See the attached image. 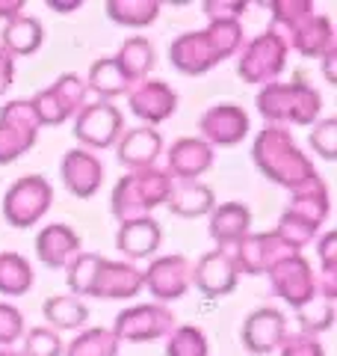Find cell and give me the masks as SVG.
I'll return each instance as SVG.
<instances>
[{"label": "cell", "instance_id": "obj_1", "mask_svg": "<svg viewBox=\"0 0 337 356\" xmlns=\"http://www.w3.org/2000/svg\"><path fill=\"white\" fill-rule=\"evenodd\" d=\"M243 48L240 21H207L205 30L181 33L168 44V63L181 74H207Z\"/></svg>", "mask_w": 337, "mask_h": 356}, {"label": "cell", "instance_id": "obj_2", "mask_svg": "<svg viewBox=\"0 0 337 356\" xmlns=\"http://www.w3.org/2000/svg\"><path fill=\"white\" fill-rule=\"evenodd\" d=\"M252 161H254L257 170L269 178V181L287 187L290 193L302 191L305 184H311V181H317L320 178L317 166L302 154V149L296 146V140H293V134H290L287 128L266 125L254 137Z\"/></svg>", "mask_w": 337, "mask_h": 356}, {"label": "cell", "instance_id": "obj_3", "mask_svg": "<svg viewBox=\"0 0 337 356\" xmlns=\"http://www.w3.org/2000/svg\"><path fill=\"white\" fill-rule=\"evenodd\" d=\"M269 9H273V27L269 30H275L290 51L313 60H322L325 54L337 51L331 18L317 15L313 3L308 0H275V3H269Z\"/></svg>", "mask_w": 337, "mask_h": 356}, {"label": "cell", "instance_id": "obj_4", "mask_svg": "<svg viewBox=\"0 0 337 356\" xmlns=\"http://www.w3.org/2000/svg\"><path fill=\"white\" fill-rule=\"evenodd\" d=\"M254 104H257V113L275 128H287V125L311 128L317 125L322 113V95L313 86H308L302 77L290 83L275 81L269 86H261Z\"/></svg>", "mask_w": 337, "mask_h": 356}, {"label": "cell", "instance_id": "obj_5", "mask_svg": "<svg viewBox=\"0 0 337 356\" xmlns=\"http://www.w3.org/2000/svg\"><path fill=\"white\" fill-rule=\"evenodd\" d=\"M172 175L166 170H133L125 178H119V184L112 187V199H110V211L119 222H130V220H142L151 217V211L157 205H166L168 193H172Z\"/></svg>", "mask_w": 337, "mask_h": 356}, {"label": "cell", "instance_id": "obj_6", "mask_svg": "<svg viewBox=\"0 0 337 356\" xmlns=\"http://www.w3.org/2000/svg\"><path fill=\"white\" fill-rule=\"evenodd\" d=\"M287 42L278 36L275 30H263L261 36H254L252 42H243L240 60H237V74L245 83H261L269 86L278 81V74L287 65Z\"/></svg>", "mask_w": 337, "mask_h": 356}, {"label": "cell", "instance_id": "obj_7", "mask_svg": "<svg viewBox=\"0 0 337 356\" xmlns=\"http://www.w3.org/2000/svg\"><path fill=\"white\" fill-rule=\"evenodd\" d=\"M86 95H89V89L83 77L65 72L51 86L39 89L30 104H33V113H36L39 125L51 128V125H62V122H69L80 113L86 104Z\"/></svg>", "mask_w": 337, "mask_h": 356}, {"label": "cell", "instance_id": "obj_8", "mask_svg": "<svg viewBox=\"0 0 337 356\" xmlns=\"http://www.w3.org/2000/svg\"><path fill=\"white\" fill-rule=\"evenodd\" d=\"M53 205V187L44 175H24L3 193V217L12 229H30Z\"/></svg>", "mask_w": 337, "mask_h": 356}, {"label": "cell", "instance_id": "obj_9", "mask_svg": "<svg viewBox=\"0 0 337 356\" xmlns=\"http://www.w3.org/2000/svg\"><path fill=\"white\" fill-rule=\"evenodd\" d=\"M74 140L86 152H104L119 143L125 134V116L112 102H92L83 104V110L74 116Z\"/></svg>", "mask_w": 337, "mask_h": 356}, {"label": "cell", "instance_id": "obj_10", "mask_svg": "<svg viewBox=\"0 0 337 356\" xmlns=\"http://www.w3.org/2000/svg\"><path fill=\"white\" fill-rule=\"evenodd\" d=\"M39 128L42 125L33 113V104L24 98H15L6 107H0V166L24 158L36 146Z\"/></svg>", "mask_w": 337, "mask_h": 356}, {"label": "cell", "instance_id": "obj_11", "mask_svg": "<svg viewBox=\"0 0 337 356\" xmlns=\"http://www.w3.org/2000/svg\"><path fill=\"white\" fill-rule=\"evenodd\" d=\"M175 327L178 318L172 309H166L163 303H139L119 312L116 324H112V336L119 341H157L166 339Z\"/></svg>", "mask_w": 337, "mask_h": 356}, {"label": "cell", "instance_id": "obj_12", "mask_svg": "<svg viewBox=\"0 0 337 356\" xmlns=\"http://www.w3.org/2000/svg\"><path fill=\"white\" fill-rule=\"evenodd\" d=\"M142 288H148L154 303H175L193 288V261L181 252L157 255L148 270H142Z\"/></svg>", "mask_w": 337, "mask_h": 356}, {"label": "cell", "instance_id": "obj_13", "mask_svg": "<svg viewBox=\"0 0 337 356\" xmlns=\"http://www.w3.org/2000/svg\"><path fill=\"white\" fill-rule=\"evenodd\" d=\"M296 255V250L278 238V232H249L237 247L231 250V259L237 264V270L245 276H261L269 273L278 261Z\"/></svg>", "mask_w": 337, "mask_h": 356}, {"label": "cell", "instance_id": "obj_14", "mask_svg": "<svg viewBox=\"0 0 337 356\" xmlns=\"http://www.w3.org/2000/svg\"><path fill=\"white\" fill-rule=\"evenodd\" d=\"M266 276H269L273 291L284 300V303H290V309L305 306L308 300H313L320 294L317 273H313L311 261L302 252L290 255V259H284V261H278Z\"/></svg>", "mask_w": 337, "mask_h": 356}, {"label": "cell", "instance_id": "obj_15", "mask_svg": "<svg viewBox=\"0 0 337 356\" xmlns=\"http://www.w3.org/2000/svg\"><path fill=\"white\" fill-rule=\"evenodd\" d=\"M125 98H128L130 113L137 119H142L148 128L163 125V122L172 119L175 110H178V92L175 89L166 81H151V77L133 83L125 92Z\"/></svg>", "mask_w": 337, "mask_h": 356}, {"label": "cell", "instance_id": "obj_16", "mask_svg": "<svg viewBox=\"0 0 337 356\" xmlns=\"http://www.w3.org/2000/svg\"><path fill=\"white\" fill-rule=\"evenodd\" d=\"M240 339H243V348L252 356L275 353L287 339V315L275 306L254 309L252 315L243 321Z\"/></svg>", "mask_w": 337, "mask_h": 356}, {"label": "cell", "instance_id": "obj_17", "mask_svg": "<svg viewBox=\"0 0 337 356\" xmlns=\"http://www.w3.org/2000/svg\"><path fill=\"white\" fill-rule=\"evenodd\" d=\"M198 131L207 146L231 149L243 143L245 134H249V113L240 104H213L201 113Z\"/></svg>", "mask_w": 337, "mask_h": 356}, {"label": "cell", "instance_id": "obj_18", "mask_svg": "<svg viewBox=\"0 0 337 356\" xmlns=\"http://www.w3.org/2000/svg\"><path fill=\"white\" fill-rule=\"evenodd\" d=\"M139 291H142V270L137 264H130V261H110V259L101 255L86 297L128 300V297H137Z\"/></svg>", "mask_w": 337, "mask_h": 356}, {"label": "cell", "instance_id": "obj_19", "mask_svg": "<svg viewBox=\"0 0 337 356\" xmlns=\"http://www.w3.org/2000/svg\"><path fill=\"white\" fill-rule=\"evenodd\" d=\"M240 282V270L231 259V250H210L193 264V288L205 297H225Z\"/></svg>", "mask_w": 337, "mask_h": 356}, {"label": "cell", "instance_id": "obj_20", "mask_svg": "<svg viewBox=\"0 0 337 356\" xmlns=\"http://www.w3.org/2000/svg\"><path fill=\"white\" fill-rule=\"evenodd\" d=\"M213 161H216L213 146L201 137H181L166 154V172L172 175V181H198L207 170H213Z\"/></svg>", "mask_w": 337, "mask_h": 356}, {"label": "cell", "instance_id": "obj_21", "mask_svg": "<svg viewBox=\"0 0 337 356\" xmlns=\"http://www.w3.org/2000/svg\"><path fill=\"white\" fill-rule=\"evenodd\" d=\"M60 175H62V184L69 187L71 196L92 199L101 191V181H104V163H101V158L95 152L69 149L62 163H60Z\"/></svg>", "mask_w": 337, "mask_h": 356}, {"label": "cell", "instance_id": "obj_22", "mask_svg": "<svg viewBox=\"0 0 337 356\" xmlns=\"http://www.w3.org/2000/svg\"><path fill=\"white\" fill-rule=\"evenodd\" d=\"M116 158L121 166L128 170H148V166L157 163L163 152V137L157 128H148V125H139V128H125V134L119 137L116 146Z\"/></svg>", "mask_w": 337, "mask_h": 356}, {"label": "cell", "instance_id": "obj_23", "mask_svg": "<svg viewBox=\"0 0 337 356\" xmlns=\"http://www.w3.org/2000/svg\"><path fill=\"white\" fill-rule=\"evenodd\" d=\"M207 232L216 250H234L252 232V211L243 202H222L207 214Z\"/></svg>", "mask_w": 337, "mask_h": 356}, {"label": "cell", "instance_id": "obj_24", "mask_svg": "<svg viewBox=\"0 0 337 356\" xmlns=\"http://www.w3.org/2000/svg\"><path fill=\"white\" fill-rule=\"evenodd\" d=\"M80 235L65 226V222H51V226H44L39 235H36V259L51 267V270H62V267H69V261L74 259L80 250Z\"/></svg>", "mask_w": 337, "mask_h": 356}, {"label": "cell", "instance_id": "obj_25", "mask_svg": "<svg viewBox=\"0 0 337 356\" xmlns=\"http://www.w3.org/2000/svg\"><path fill=\"white\" fill-rule=\"evenodd\" d=\"M160 241H163V229L154 217L121 222L116 232V250L125 255V259H130V264L151 259V255L160 250Z\"/></svg>", "mask_w": 337, "mask_h": 356}, {"label": "cell", "instance_id": "obj_26", "mask_svg": "<svg viewBox=\"0 0 337 356\" xmlns=\"http://www.w3.org/2000/svg\"><path fill=\"white\" fill-rule=\"evenodd\" d=\"M166 205L175 217L196 220V217H207L216 208V196H213V187L205 181H175Z\"/></svg>", "mask_w": 337, "mask_h": 356}, {"label": "cell", "instance_id": "obj_27", "mask_svg": "<svg viewBox=\"0 0 337 356\" xmlns=\"http://www.w3.org/2000/svg\"><path fill=\"white\" fill-rule=\"evenodd\" d=\"M44 42V30L42 21L33 15H18L12 21H6L3 33H0V48H3L9 57H30L36 54Z\"/></svg>", "mask_w": 337, "mask_h": 356}, {"label": "cell", "instance_id": "obj_28", "mask_svg": "<svg viewBox=\"0 0 337 356\" xmlns=\"http://www.w3.org/2000/svg\"><path fill=\"white\" fill-rule=\"evenodd\" d=\"M112 60L119 63L121 74H125L128 83L133 86V83H139L148 77V72L157 65V54H154V44L145 36H130V39L121 42V48Z\"/></svg>", "mask_w": 337, "mask_h": 356}, {"label": "cell", "instance_id": "obj_29", "mask_svg": "<svg viewBox=\"0 0 337 356\" xmlns=\"http://www.w3.org/2000/svg\"><path fill=\"white\" fill-rule=\"evenodd\" d=\"M42 315L51 324L53 332H65V330H83L89 321V306L83 300H77L71 294H53L42 303Z\"/></svg>", "mask_w": 337, "mask_h": 356}, {"label": "cell", "instance_id": "obj_30", "mask_svg": "<svg viewBox=\"0 0 337 356\" xmlns=\"http://www.w3.org/2000/svg\"><path fill=\"white\" fill-rule=\"evenodd\" d=\"M86 89L98 95V102H112V98L125 95L130 89V83H128V77L121 74L116 60L101 57V60L92 63V69H89V74H86Z\"/></svg>", "mask_w": 337, "mask_h": 356}, {"label": "cell", "instance_id": "obj_31", "mask_svg": "<svg viewBox=\"0 0 337 356\" xmlns=\"http://www.w3.org/2000/svg\"><path fill=\"white\" fill-rule=\"evenodd\" d=\"M36 282V270L21 252H0V294L21 297Z\"/></svg>", "mask_w": 337, "mask_h": 356}, {"label": "cell", "instance_id": "obj_32", "mask_svg": "<svg viewBox=\"0 0 337 356\" xmlns=\"http://www.w3.org/2000/svg\"><path fill=\"white\" fill-rule=\"evenodd\" d=\"M107 18L116 21L121 27H148L160 15V3L157 0H107L104 3Z\"/></svg>", "mask_w": 337, "mask_h": 356}, {"label": "cell", "instance_id": "obj_33", "mask_svg": "<svg viewBox=\"0 0 337 356\" xmlns=\"http://www.w3.org/2000/svg\"><path fill=\"white\" fill-rule=\"evenodd\" d=\"M121 341L107 327H89L65 344V356H119Z\"/></svg>", "mask_w": 337, "mask_h": 356}, {"label": "cell", "instance_id": "obj_34", "mask_svg": "<svg viewBox=\"0 0 337 356\" xmlns=\"http://www.w3.org/2000/svg\"><path fill=\"white\" fill-rule=\"evenodd\" d=\"M293 312L299 321V332H305V336H320V332L331 330L334 324V300H325L320 294Z\"/></svg>", "mask_w": 337, "mask_h": 356}, {"label": "cell", "instance_id": "obj_35", "mask_svg": "<svg viewBox=\"0 0 337 356\" xmlns=\"http://www.w3.org/2000/svg\"><path fill=\"white\" fill-rule=\"evenodd\" d=\"M207 336L205 330L193 324H178L166 336V356H207Z\"/></svg>", "mask_w": 337, "mask_h": 356}, {"label": "cell", "instance_id": "obj_36", "mask_svg": "<svg viewBox=\"0 0 337 356\" xmlns=\"http://www.w3.org/2000/svg\"><path fill=\"white\" fill-rule=\"evenodd\" d=\"M21 356H62L65 341L51 327H33L21 339Z\"/></svg>", "mask_w": 337, "mask_h": 356}, {"label": "cell", "instance_id": "obj_37", "mask_svg": "<svg viewBox=\"0 0 337 356\" xmlns=\"http://www.w3.org/2000/svg\"><path fill=\"white\" fill-rule=\"evenodd\" d=\"M308 143L313 154H320L322 161H334L337 158V119H320L317 125H311Z\"/></svg>", "mask_w": 337, "mask_h": 356}, {"label": "cell", "instance_id": "obj_38", "mask_svg": "<svg viewBox=\"0 0 337 356\" xmlns=\"http://www.w3.org/2000/svg\"><path fill=\"white\" fill-rule=\"evenodd\" d=\"M24 315L12 303H0V348H12L15 341L24 339Z\"/></svg>", "mask_w": 337, "mask_h": 356}, {"label": "cell", "instance_id": "obj_39", "mask_svg": "<svg viewBox=\"0 0 337 356\" xmlns=\"http://www.w3.org/2000/svg\"><path fill=\"white\" fill-rule=\"evenodd\" d=\"M278 350H281V356H325L320 339L305 336V332H287V339Z\"/></svg>", "mask_w": 337, "mask_h": 356}, {"label": "cell", "instance_id": "obj_40", "mask_svg": "<svg viewBox=\"0 0 337 356\" xmlns=\"http://www.w3.org/2000/svg\"><path fill=\"white\" fill-rule=\"evenodd\" d=\"M245 6H249L245 0H205L201 3L207 21H240Z\"/></svg>", "mask_w": 337, "mask_h": 356}, {"label": "cell", "instance_id": "obj_41", "mask_svg": "<svg viewBox=\"0 0 337 356\" xmlns=\"http://www.w3.org/2000/svg\"><path fill=\"white\" fill-rule=\"evenodd\" d=\"M15 81V60L9 57V54L0 48V98L9 92V86Z\"/></svg>", "mask_w": 337, "mask_h": 356}, {"label": "cell", "instance_id": "obj_42", "mask_svg": "<svg viewBox=\"0 0 337 356\" xmlns=\"http://www.w3.org/2000/svg\"><path fill=\"white\" fill-rule=\"evenodd\" d=\"M24 0H0V18L3 21H12L18 15H24Z\"/></svg>", "mask_w": 337, "mask_h": 356}, {"label": "cell", "instance_id": "obj_43", "mask_svg": "<svg viewBox=\"0 0 337 356\" xmlns=\"http://www.w3.org/2000/svg\"><path fill=\"white\" fill-rule=\"evenodd\" d=\"M80 6H83L80 0H69V3H62V0H48V9H53V13H62V15L77 13Z\"/></svg>", "mask_w": 337, "mask_h": 356}, {"label": "cell", "instance_id": "obj_44", "mask_svg": "<svg viewBox=\"0 0 337 356\" xmlns=\"http://www.w3.org/2000/svg\"><path fill=\"white\" fill-rule=\"evenodd\" d=\"M334 60H337V51H331V54H325L322 57V74H325V81L329 83H334Z\"/></svg>", "mask_w": 337, "mask_h": 356}, {"label": "cell", "instance_id": "obj_45", "mask_svg": "<svg viewBox=\"0 0 337 356\" xmlns=\"http://www.w3.org/2000/svg\"><path fill=\"white\" fill-rule=\"evenodd\" d=\"M0 356H21V350H15V348H0Z\"/></svg>", "mask_w": 337, "mask_h": 356}]
</instances>
